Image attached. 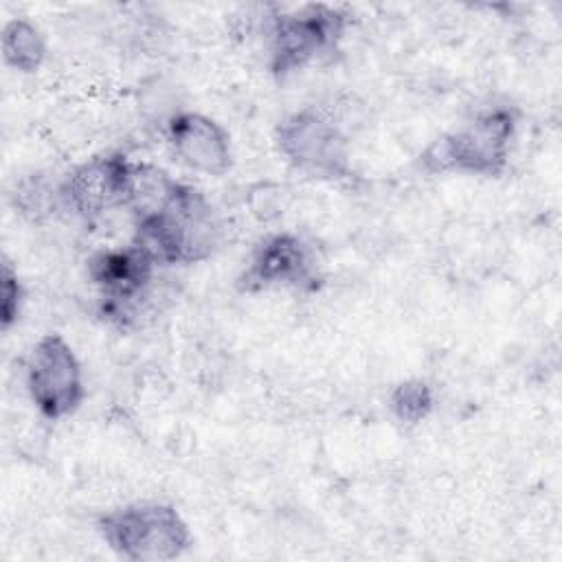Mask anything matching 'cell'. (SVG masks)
<instances>
[{
  "instance_id": "cell-1",
  "label": "cell",
  "mask_w": 562,
  "mask_h": 562,
  "mask_svg": "<svg viewBox=\"0 0 562 562\" xmlns=\"http://www.w3.org/2000/svg\"><path fill=\"white\" fill-rule=\"evenodd\" d=\"M158 266H193L215 255L222 222L211 200L193 184L180 182L176 193L151 215L134 222V237Z\"/></svg>"
},
{
  "instance_id": "cell-2",
  "label": "cell",
  "mask_w": 562,
  "mask_h": 562,
  "mask_svg": "<svg viewBox=\"0 0 562 562\" xmlns=\"http://www.w3.org/2000/svg\"><path fill=\"white\" fill-rule=\"evenodd\" d=\"M518 130L514 105H485L470 119L437 136L419 154L426 173H461L498 178L509 167Z\"/></svg>"
},
{
  "instance_id": "cell-3",
  "label": "cell",
  "mask_w": 562,
  "mask_h": 562,
  "mask_svg": "<svg viewBox=\"0 0 562 562\" xmlns=\"http://www.w3.org/2000/svg\"><path fill=\"white\" fill-rule=\"evenodd\" d=\"M97 531L108 549L127 562H169L182 558L193 533L182 514L162 501H134L103 512Z\"/></svg>"
},
{
  "instance_id": "cell-4",
  "label": "cell",
  "mask_w": 562,
  "mask_h": 562,
  "mask_svg": "<svg viewBox=\"0 0 562 562\" xmlns=\"http://www.w3.org/2000/svg\"><path fill=\"white\" fill-rule=\"evenodd\" d=\"M351 15L334 4L312 2L268 18L266 53L274 77L285 79L338 50Z\"/></svg>"
},
{
  "instance_id": "cell-5",
  "label": "cell",
  "mask_w": 562,
  "mask_h": 562,
  "mask_svg": "<svg viewBox=\"0 0 562 562\" xmlns=\"http://www.w3.org/2000/svg\"><path fill=\"white\" fill-rule=\"evenodd\" d=\"M158 268L136 241L94 252L88 259V279L99 292V316L121 329L138 323L154 299Z\"/></svg>"
},
{
  "instance_id": "cell-6",
  "label": "cell",
  "mask_w": 562,
  "mask_h": 562,
  "mask_svg": "<svg viewBox=\"0 0 562 562\" xmlns=\"http://www.w3.org/2000/svg\"><path fill=\"white\" fill-rule=\"evenodd\" d=\"M281 158L299 173L340 182L351 178V149L347 134L323 110L305 105L283 116L274 127Z\"/></svg>"
},
{
  "instance_id": "cell-7",
  "label": "cell",
  "mask_w": 562,
  "mask_h": 562,
  "mask_svg": "<svg viewBox=\"0 0 562 562\" xmlns=\"http://www.w3.org/2000/svg\"><path fill=\"white\" fill-rule=\"evenodd\" d=\"M321 259L310 241L296 233H268L250 250L235 285L244 294L292 290L314 294L323 288Z\"/></svg>"
},
{
  "instance_id": "cell-8",
  "label": "cell",
  "mask_w": 562,
  "mask_h": 562,
  "mask_svg": "<svg viewBox=\"0 0 562 562\" xmlns=\"http://www.w3.org/2000/svg\"><path fill=\"white\" fill-rule=\"evenodd\" d=\"M24 386L31 404L48 422L75 415L86 400L81 362L57 331L40 336L24 362Z\"/></svg>"
},
{
  "instance_id": "cell-9",
  "label": "cell",
  "mask_w": 562,
  "mask_h": 562,
  "mask_svg": "<svg viewBox=\"0 0 562 562\" xmlns=\"http://www.w3.org/2000/svg\"><path fill=\"white\" fill-rule=\"evenodd\" d=\"M132 160L121 151H105L75 165L59 182V204L83 222H94L114 209H125Z\"/></svg>"
},
{
  "instance_id": "cell-10",
  "label": "cell",
  "mask_w": 562,
  "mask_h": 562,
  "mask_svg": "<svg viewBox=\"0 0 562 562\" xmlns=\"http://www.w3.org/2000/svg\"><path fill=\"white\" fill-rule=\"evenodd\" d=\"M165 138L173 158L195 173L220 178L233 165L228 132L202 112H176L165 125Z\"/></svg>"
},
{
  "instance_id": "cell-11",
  "label": "cell",
  "mask_w": 562,
  "mask_h": 562,
  "mask_svg": "<svg viewBox=\"0 0 562 562\" xmlns=\"http://www.w3.org/2000/svg\"><path fill=\"white\" fill-rule=\"evenodd\" d=\"M0 48L4 64L18 72L40 70L48 50L40 26L24 18H13L2 26Z\"/></svg>"
},
{
  "instance_id": "cell-12",
  "label": "cell",
  "mask_w": 562,
  "mask_h": 562,
  "mask_svg": "<svg viewBox=\"0 0 562 562\" xmlns=\"http://www.w3.org/2000/svg\"><path fill=\"white\" fill-rule=\"evenodd\" d=\"M389 411L404 426H417L435 411V391L422 378L397 382L389 393Z\"/></svg>"
},
{
  "instance_id": "cell-13",
  "label": "cell",
  "mask_w": 562,
  "mask_h": 562,
  "mask_svg": "<svg viewBox=\"0 0 562 562\" xmlns=\"http://www.w3.org/2000/svg\"><path fill=\"white\" fill-rule=\"evenodd\" d=\"M2 283H0V323H2V329L9 331L18 321H20V314H22V307H24V285L18 277V270L13 268V263L4 257L2 259Z\"/></svg>"
}]
</instances>
